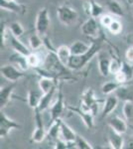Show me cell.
I'll return each instance as SVG.
<instances>
[{
	"label": "cell",
	"mask_w": 133,
	"mask_h": 149,
	"mask_svg": "<svg viewBox=\"0 0 133 149\" xmlns=\"http://www.w3.org/2000/svg\"><path fill=\"white\" fill-rule=\"evenodd\" d=\"M103 38L98 37L96 40H94L91 45V48L86 53L83 55H79V56H72L70 59L69 63H68V68L72 71H79V70L83 69L86 64L91 61L93 58L100 52L101 48V43H102Z\"/></svg>",
	"instance_id": "6da1fadb"
},
{
	"label": "cell",
	"mask_w": 133,
	"mask_h": 149,
	"mask_svg": "<svg viewBox=\"0 0 133 149\" xmlns=\"http://www.w3.org/2000/svg\"><path fill=\"white\" fill-rule=\"evenodd\" d=\"M57 15L59 20L66 26H71L75 24L79 19L78 12L74 8L68 5H61L57 9Z\"/></svg>",
	"instance_id": "7a4b0ae2"
},
{
	"label": "cell",
	"mask_w": 133,
	"mask_h": 149,
	"mask_svg": "<svg viewBox=\"0 0 133 149\" xmlns=\"http://www.w3.org/2000/svg\"><path fill=\"white\" fill-rule=\"evenodd\" d=\"M50 25H51V19H50L48 9L47 8L40 9L37 14L36 22H35L36 33L39 34L40 36H42V37H44L47 34L48 30H49Z\"/></svg>",
	"instance_id": "3957f363"
},
{
	"label": "cell",
	"mask_w": 133,
	"mask_h": 149,
	"mask_svg": "<svg viewBox=\"0 0 133 149\" xmlns=\"http://www.w3.org/2000/svg\"><path fill=\"white\" fill-rule=\"evenodd\" d=\"M34 112H35L34 119H35L36 122V126L32 133V136H31V141L35 143H41L47 137V130L45 129L42 115H41V111L39 110V109H34Z\"/></svg>",
	"instance_id": "277c9868"
},
{
	"label": "cell",
	"mask_w": 133,
	"mask_h": 149,
	"mask_svg": "<svg viewBox=\"0 0 133 149\" xmlns=\"http://www.w3.org/2000/svg\"><path fill=\"white\" fill-rule=\"evenodd\" d=\"M98 102H100V100H97V97H95L93 91L91 88H88L84 91L83 95H81V107L86 110H89V111L93 112V114H95Z\"/></svg>",
	"instance_id": "5b68a950"
},
{
	"label": "cell",
	"mask_w": 133,
	"mask_h": 149,
	"mask_svg": "<svg viewBox=\"0 0 133 149\" xmlns=\"http://www.w3.org/2000/svg\"><path fill=\"white\" fill-rule=\"evenodd\" d=\"M19 128H21L20 124L17 123L16 121H14L13 119H11L10 117L7 116L3 111H1V113H0V137H8L9 133L13 129Z\"/></svg>",
	"instance_id": "8992f818"
},
{
	"label": "cell",
	"mask_w": 133,
	"mask_h": 149,
	"mask_svg": "<svg viewBox=\"0 0 133 149\" xmlns=\"http://www.w3.org/2000/svg\"><path fill=\"white\" fill-rule=\"evenodd\" d=\"M64 109H65L64 95H63L62 88L60 86L57 100H56V102L49 107L50 115H51V122L55 121L56 119L61 118V115L63 113V111H64Z\"/></svg>",
	"instance_id": "52a82bcc"
},
{
	"label": "cell",
	"mask_w": 133,
	"mask_h": 149,
	"mask_svg": "<svg viewBox=\"0 0 133 149\" xmlns=\"http://www.w3.org/2000/svg\"><path fill=\"white\" fill-rule=\"evenodd\" d=\"M0 73L2 76L9 81L10 83H16L20 79H22L25 74L22 71L18 69V67H15L13 65H4L0 69Z\"/></svg>",
	"instance_id": "ba28073f"
},
{
	"label": "cell",
	"mask_w": 133,
	"mask_h": 149,
	"mask_svg": "<svg viewBox=\"0 0 133 149\" xmlns=\"http://www.w3.org/2000/svg\"><path fill=\"white\" fill-rule=\"evenodd\" d=\"M81 33L91 39H97L100 37V28L98 24L96 22L95 18L89 17L88 20L84 22L81 27Z\"/></svg>",
	"instance_id": "9c48e42d"
},
{
	"label": "cell",
	"mask_w": 133,
	"mask_h": 149,
	"mask_svg": "<svg viewBox=\"0 0 133 149\" xmlns=\"http://www.w3.org/2000/svg\"><path fill=\"white\" fill-rule=\"evenodd\" d=\"M68 109L72 111L74 113L78 114L81 119L83 120L84 124L86 125V127L88 129H91L94 125L93 123V112L89 111V110H86L84 109H81V107H68Z\"/></svg>",
	"instance_id": "30bf717a"
},
{
	"label": "cell",
	"mask_w": 133,
	"mask_h": 149,
	"mask_svg": "<svg viewBox=\"0 0 133 149\" xmlns=\"http://www.w3.org/2000/svg\"><path fill=\"white\" fill-rule=\"evenodd\" d=\"M16 86V83H10L3 88H1L0 91V107L4 109L8 105V103L13 98V92Z\"/></svg>",
	"instance_id": "8fae6325"
},
{
	"label": "cell",
	"mask_w": 133,
	"mask_h": 149,
	"mask_svg": "<svg viewBox=\"0 0 133 149\" xmlns=\"http://www.w3.org/2000/svg\"><path fill=\"white\" fill-rule=\"evenodd\" d=\"M7 42L10 44L12 49H13L16 53H18V54L23 55V56H28V55L31 53L30 50H29V48L26 46V45H24L23 43L19 40V38H17L13 34H11L10 31H9Z\"/></svg>",
	"instance_id": "7c38bea8"
},
{
	"label": "cell",
	"mask_w": 133,
	"mask_h": 149,
	"mask_svg": "<svg viewBox=\"0 0 133 149\" xmlns=\"http://www.w3.org/2000/svg\"><path fill=\"white\" fill-rule=\"evenodd\" d=\"M107 140L111 148H113V149L124 148L125 141H124V138L122 137V134L113 130L111 127H109V130L107 132Z\"/></svg>",
	"instance_id": "4fadbf2b"
},
{
	"label": "cell",
	"mask_w": 133,
	"mask_h": 149,
	"mask_svg": "<svg viewBox=\"0 0 133 149\" xmlns=\"http://www.w3.org/2000/svg\"><path fill=\"white\" fill-rule=\"evenodd\" d=\"M103 10H104V8H103L100 3L94 1V0H89L88 2H86V3L84 4V11H86V13L88 14L91 17H93V18L100 17L103 14Z\"/></svg>",
	"instance_id": "5bb4252c"
},
{
	"label": "cell",
	"mask_w": 133,
	"mask_h": 149,
	"mask_svg": "<svg viewBox=\"0 0 133 149\" xmlns=\"http://www.w3.org/2000/svg\"><path fill=\"white\" fill-rule=\"evenodd\" d=\"M108 126L120 134L126 133L128 128L126 120H124V119L121 118L120 116H118V115H114V116L110 117L109 121H108Z\"/></svg>",
	"instance_id": "9a60e30c"
},
{
	"label": "cell",
	"mask_w": 133,
	"mask_h": 149,
	"mask_svg": "<svg viewBox=\"0 0 133 149\" xmlns=\"http://www.w3.org/2000/svg\"><path fill=\"white\" fill-rule=\"evenodd\" d=\"M118 102H119V98L116 95L115 97L109 95V97L106 98L104 103H103L102 111H101V118H104V117L108 116V115L112 113L115 110V109L117 107Z\"/></svg>",
	"instance_id": "2e32d148"
},
{
	"label": "cell",
	"mask_w": 133,
	"mask_h": 149,
	"mask_svg": "<svg viewBox=\"0 0 133 149\" xmlns=\"http://www.w3.org/2000/svg\"><path fill=\"white\" fill-rule=\"evenodd\" d=\"M0 7L1 9L9 12H12V13L15 14H24L26 11V7L23 5V4H20L18 2L15 1H11V2H7L4 1V0H0Z\"/></svg>",
	"instance_id": "e0dca14e"
},
{
	"label": "cell",
	"mask_w": 133,
	"mask_h": 149,
	"mask_svg": "<svg viewBox=\"0 0 133 149\" xmlns=\"http://www.w3.org/2000/svg\"><path fill=\"white\" fill-rule=\"evenodd\" d=\"M115 95L123 102H133V86L120 85L115 91Z\"/></svg>",
	"instance_id": "ac0fdd59"
},
{
	"label": "cell",
	"mask_w": 133,
	"mask_h": 149,
	"mask_svg": "<svg viewBox=\"0 0 133 149\" xmlns=\"http://www.w3.org/2000/svg\"><path fill=\"white\" fill-rule=\"evenodd\" d=\"M77 137V133L72 130V127H70L65 121L62 120L61 123V130H60V138L65 140L68 143L75 142Z\"/></svg>",
	"instance_id": "d6986e66"
},
{
	"label": "cell",
	"mask_w": 133,
	"mask_h": 149,
	"mask_svg": "<svg viewBox=\"0 0 133 149\" xmlns=\"http://www.w3.org/2000/svg\"><path fill=\"white\" fill-rule=\"evenodd\" d=\"M110 62L111 59L106 57L105 55L100 54L98 56V71H100V73L102 77H107L110 74Z\"/></svg>",
	"instance_id": "ffe728a7"
},
{
	"label": "cell",
	"mask_w": 133,
	"mask_h": 149,
	"mask_svg": "<svg viewBox=\"0 0 133 149\" xmlns=\"http://www.w3.org/2000/svg\"><path fill=\"white\" fill-rule=\"evenodd\" d=\"M43 93L38 92V91L35 90H30L28 92V95H27V102L28 105L31 107L32 109H36L39 107L41 98H42Z\"/></svg>",
	"instance_id": "44dd1931"
},
{
	"label": "cell",
	"mask_w": 133,
	"mask_h": 149,
	"mask_svg": "<svg viewBox=\"0 0 133 149\" xmlns=\"http://www.w3.org/2000/svg\"><path fill=\"white\" fill-rule=\"evenodd\" d=\"M56 90H57V86L54 88H52L50 92L43 93L42 98H41V102H40V104H39V107H38L41 112H43L46 109H49V107L52 105L51 103H52L53 97H54V95L56 93Z\"/></svg>",
	"instance_id": "7402d4cb"
},
{
	"label": "cell",
	"mask_w": 133,
	"mask_h": 149,
	"mask_svg": "<svg viewBox=\"0 0 133 149\" xmlns=\"http://www.w3.org/2000/svg\"><path fill=\"white\" fill-rule=\"evenodd\" d=\"M56 54H57L59 60L61 61V63L65 66H68L70 59L72 57V52H71V48L66 45H62L56 50Z\"/></svg>",
	"instance_id": "603a6c76"
},
{
	"label": "cell",
	"mask_w": 133,
	"mask_h": 149,
	"mask_svg": "<svg viewBox=\"0 0 133 149\" xmlns=\"http://www.w3.org/2000/svg\"><path fill=\"white\" fill-rule=\"evenodd\" d=\"M40 91L43 93H46L50 92L52 88L57 86V83H56V79L49 78V77H42L40 79L39 83H38Z\"/></svg>",
	"instance_id": "cb8c5ba5"
},
{
	"label": "cell",
	"mask_w": 133,
	"mask_h": 149,
	"mask_svg": "<svg viewBox=\"0 0 133 149\" xmlns=\"http://www.w3.org/2000/svg\"><path fill=\"white\" fill-rule=\"evenodd\" d=\"M62 118L56 119L55 121L51 122V126L49 130L47 131V137L51 140H57L60 138V130H61Z\"/></svg>",
	"instance_id": "d4e9b609"
},
{
	"label": "cell",
	"mask_w": 133,
	"mask_h": 149,
	"mask_svg": "<svg viewBox=\"0 0 133 149\" xmlns=\"http://www.w3.org/2000/svg\"><path fill=\"white\" fill-rule=\"evenodd\" d=\"M70 48H71L72 56H79V55H83L88 52L91 48V45L86 44L81 41H76L70 46Z\"/></svg>",
	"instance_id": "484cf974"
},
{
	"label": "cell",
	"mask_w": 133,
	"mask_h": 149,
	"mask_svg": "<svg viewBox=\"0 0 133 149\" xmlns=\"http://www.w3.org/2000/svg\"><path fill=\"white\" fill-rule=\"evenodd\" d=\"M106 7L112 15L117 16V17L124 16V10L116 0H108L107 3H106Z\"/></svg>",
	"instance_id": "4316f807"
},
{
	"label": "cell",
	"mask_w": 133,
	"mask_h": 149,
	"mask_svg": "<svg viewBox=\"0 0 133 149\" xmlns=\"http://www.w3.org/2000/svg\"><path fill=\"white\" fill-rule=\"evenodd\" d=\"M26 59H27L29 68H33L36 70L42 66V58L37 53H30L28 56H26Z\"/></svg>",
	"instance_id": "83f0119b"
},
{
	"label": "cell",
	"mask_w": 133,
	"mask_h": 149,
	"mask_svg": "<svg viewBox=\"0 0 133 149\" xmlns=\"http://www.w3.org/2000/svg\"><path fill=\"white\" fill-rule=\"evenodd\" d=\"M10 61L13 62L15 65H18L17 67H19V69H21L22 71H26V70L29 69L26 56H23V55H20V54H18V53H16L15 55H13V56L10 58Z\"/></svg>",
	"instance_id": "f1b7e54d"
},
{
	"label": "cell",
	"mask_w": 133,
	"mask_h": 149,
	"mask_svg": "<svg viewBox=\"0 0 133 149\" xmlns=\"http://www.w3.org/2000/svg\"><path fill=\"white\" fill-rule=\"evenodd\" d=\"M42 36H40L39 34H33L30 36L29 38V45H30V48L33 50V51H37V50H40L43 46V39Z\"/></svg>",
	"instance_id": "f546056e"
},
{
	"label": "cell",
	"mask_w": 133,
	"mask_h": 149,
	"mask_svg": "<svg viewBox=\"0 0 133 149\" xmlns=\"http://www.w3.org/2000/svg\"><path fill=\"white\" fill-rule=\"evenodd\" d=\"M120 84H118L116 81H106L101 86V92H102L103 95H111L112 93H115V91L119 88Z\"/></svg>",
	"instance_id": "4dcf8cb0"
},
{
	"label": "cell",
	"mask_w": 133,
	"mask_h": 149,
	"mask_svg": "<svg viewBox=\"0 0 133 149\" xmlns=\"http://www.w3.org/2000/svg\"><path fill=\"white\" fill-rule=\"evenodd\" d=\"M7 27H8L9 31L11 32V34H13L17 38H20L21 36L24 34V32H25L23 26L21 25L19 22H16V21H15V22L9 23Z\"/></svg>",
	"instance_id": "1f68e13d"
},
{
	"label": "cell",
	"mask_w": 133,
	"mask_h": 149,
	"mask_svg": "<svg viewBox=\"0 0 133 149\" xmlns=\"http://www.w3.org/2000/svg\"><path fill=\"white\" fill-rule=\"evenodd\" d=\"M122 112L126 121L133 122V102H124Z\"/></svg>",
	"instance_id": "d6a6232c"
},
{
	"label": "cell",
	"mask_w": 133,
	"mask_h": 149,
	"mask_svg": "<svg viewBox=\"0 0 133 149\" xmlns=\"http://www.w3.org/2000/svg\"><path fill=\"white\" fill-rule=\"evenodd\" d=\"M75 143H76V148H78V149H93V146L91 145L86 139H84L83 136L79 135V134H77Z\"/></svg>",
	"instance_id": "836d02e7"
},
{
	"label": "cell",
	"mask_w": 133,
	"mask_h": 149,
	"mask_svg": "<svg viewBox=\"0 0 133 149\" xmlns=\"http://www.w3.org/2000/svg\"><path fill=\"white\" fill-rule=\"evenodd\" d=\"M107 29L112 35H118V34H120V33L122 32L123 26H122V23L120 22L119 20L114 19V20L111 22L109 27H108Z\"/></svg>",
	"instance_id": "e575fe53"
},
{
	"label": "cell",
	"mask_w": 133,
	"mask_h": 149,
	"mask_svg": "<svg viewBox=\"0 0 133 149\" xmlns=\"http://www.w3.org/2000/svg\"><path fill=\"white\" fill-rule=\"evenodd\" d=\"M114 79L118 84H120V85H124V84L129 81V79H128L127 74H125L121 69H120V71H118L116 74H114Z\"/></svg>",
	"instance_id": "d590c367"
},
{
	"label": "cell",
	"mask_w": 133,
	"mask_h": 149,
	"mask_svg": "<svg viewBox=\"0 0 133 149\" xmlns=\"http://www.w3.org/2000/svg\"><path fill=\"white\" fill-rule=\"evenodd\" d=\"M121 70L127 74L129 81H131L133 79V66H131L130 63H128V62H122Z\"/></svg>",
	"instance_id": "8d00e7d4"
},
{
	"label": "cell",
	"mask_w": 133,
	"mask_h": 149,
	"mask_svg": "<svg viewBox=\"0 0 133 149\" xmlns=\"http://www.w3.org/2000/svg\"><path fill=\"white\" fill-rule=\"evenodd\" d=\"M113 20H114V18H113L111 15H109V14H102V15L100 16V24L106 29L109 27V25H110L111 22H112Z\"/></svg>",
	"instance_id": "74e56055"
},
{
	"label": "cell",
	"mask_w": 133,
	"mask_h": 149,
	"mask_svg": "<svg viewBox=\"0 0 133 149\" xmlns=\"http://www.w3.org/2000/svg\"><path fill=\"white\" fill-rule=\"evenodd\" d=\"M121 65H122V62L118 61L117 59L113 58L111 59V62H110V73L111 74H116L118 71H120L121 69Z\"/></svg>",
	"instance_id": "f35d334b"
},
{
	"label": "cell",
	"mask_w": 133,
	"mask_h": 149,
	"mask_svg": "<svg viewBox=\"0 0 133 149\" xmlns=\"http://www.w3.org/2000/svg\"><path fill=\"white\" fill-rule=\"evenodd\" d=\"M125 59H126V62L130 64H133V46L128 48L125 52Z\"/></svg>",
	"instance_id": "ab89813d"
},
{
	"label": "cell",
	"mask_w": 133,
	"mask_h": 149,
	"mask_svg": "<svg viewBox=\"0 0 133 149\" xmlns=\"http://www.w3.org/2000/svg\"><path fill=\"white\" fill-rule=\"evenodd\" d=\"M124 147L127 149H133V139H129L126 144V146H124Z\"/></svg>",
	"instance_id": "60d3db41"
},
{
	"label": "cell",
	"mask_w": 133,
	"mask_h": 149,
	"mask_svg": "<svg viewBox=\"0 0 133 149\" xmlns=\"http://www.w3.org/2000/svg\"><path fill=\"white\" fill-rule=\"evenodd\" d=\"M4 1H7V2H11V1H15V0H4Z\"/></svg>",
	"instance_id": "b9f144b4"
},
{
	"label": "cell",
	"mask_w": 133,
	"mask_h": 149,
	"mask_svg": "<svg viewBox=\"0 0 133 149\" xmlns=\"http://www.w3.org/2000/svg\"><path fill=\"white\" fill-rule=\"evenodd\" d=\"M125 1H129V0H125Z\"/></svg>",
	"instance_id": "7bdbcfd3"
},
{
	"label": "cell",
	"mask_w": 133,
	"mask_h": 149,
	"mask_svg": "<svg viewBox=\"0 0 133 149\" xmlns=\"http://www.w3.org/2000/svg\"><path fill=\"white\" fill-rule=\"evenodd\" d=\"M132 14H133V11H132Z\"/></svg>",
	"instance_id": "ee69618b"
}]
</instances>
